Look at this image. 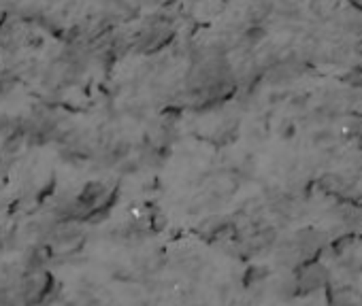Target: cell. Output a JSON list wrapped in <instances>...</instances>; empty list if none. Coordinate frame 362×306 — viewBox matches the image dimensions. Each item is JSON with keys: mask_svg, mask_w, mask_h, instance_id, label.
Segmentation results:
<instances>
[{"mask_svg": "<svg viewBox=\"0 0 362 306\" xmlns=\"http://www.w3.org/2000/svg\"><path fill=\"white\" fill-rule=\"evenodd\" d=\"M349 136L358 142V147L362 149V115H354L349 121Z\"/></svg>", "mask_w": 362, "mask_h": 306, "instance_id": "cell-6", "label": "cell"}, {"mask_svg": "<svg viewBox=\"0 0 362 306\" xmlns=\"http://www.w3.org/2000/svg\"><path fill=\"white\" fill-rule=\"evenodd\" d=\"M264 36H266V28H264V26H250V28L243 32L241 41H243L245 45H250V47H254V45L262 43Z\"/></svg>", "mask_w": 362, "mask_h": 306, "instance_id": "cell-5", "label": "cell"}, {"mask_svg": "<svg viewBox=\"0 0 362 306\" xmlns=\"http://www.w3.org/2000/svg\"><path fill=\"white\" fill-rule=\"evenodd\" d=\"M273 13V5L269 0H254L247 9V20H250V26H262V22Z\"/></svg>", "mask_w": 362, "mask_h": 306, "instance_id": "cell-2", "label": "cell"}, {"mask_svg": "<svg viewBox=\"0 0 362 306\" xmlns=\"http://www.w3.org/2000/svg\"><path fill=\"white\" fill-rule=\"evenodd\" d=\"M295 132H297V128H295V121L285 119V121L281 124V130H279L281 138H292V136H295Z\"/></svg>", "mask_w": 362, "mask_h": 306, "instance_id": "cell-7", "label": "cell"}, {"mask_svg": "<svg viewBox=\"0 0 362 306\" xmlns=\"http://www.w3.org/2000/svg\"><path fill=\"white\" fill-rule=\"evenodd\" d=\"M347 3H349L356 11H362V0H347Z\"/></svg>", "mask_w": 362, "mask_h": 306, "instance_id": "cell-8", "label": "cell"}, {"mask_svg": "<svg viewBox=\"0 0 362 306\" xmlns=\"http://www.w3.org/2000/svg\"><path fill=\"white\" fill-rule=\"evenodd\" d=\"M297 293H316L330 287V270L322 260H307L295 270Z\"/></svg>", "mask_w": 362, "mask_h": 306, "instance_id": "cell-1", "label": "cell"}, {"mask_svg": "<svg viewBox=\"0 0 362 306\" xmlns=\"http://www.w3.org/2000/svg\"><path fill=\"white\" fill-rule=\"evenodd\" d=\"M341 84L347 86V90H351V92H362V66L349 68V70L341 76Z\"/></svg>", "mask_w": 362, "mask_h": 306, "instance_id": "cell-4", "label": "cell"}, {"mask_svg": "<svg viewBox=\"0 0 362 306\" xmlns=\"http://www.w3.org/2000/svg\"><path fill=\"white\" fill-rule=\"evenodd\" d=\"M269 279V268L266 266H250L245 272H243V277H241V283H243V287L245 289H252V287H258L262 281H266Z\"/></svg>", "mask_w": 362, "mask_h": 306, "instance_id": "cell-3", "label": "cell"}]
</instances>
